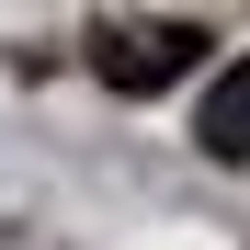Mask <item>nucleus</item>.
I'll return each instance as SVG.
<instances>
[{
    "label": "nucleus",
    "mask_w": 250,
    "mask_h": 250,
    "mask_svg": "<svg viewBox=\"0 0 250 250\" xmlns=\"http://www.w3.org/2000/svg\"><path fill=\"white\" fill-rule=\"evenodd\" d=\"M91 68H103V91L148 103V91H171V80L205 68V23H182V12H114L91 34Z\"/></svg>",
    "instance_id": "nucleus-1"
},
{
    "label": "nucleus",
    "mask_w": 250,
    "mask_h": 250,
    "mask_svg": "<svg viewBox=\"0 0 250 250\" xmlns=\"http://www.w3.org/2000/svg\"><path fill=\"white\" fill-rule=\"evenodd\" d=\"M193 137H205V159H250V57L205 80V114H193Z\"/></svg>",
    "instance_id": "nucleus-2"
}]
</instances>
